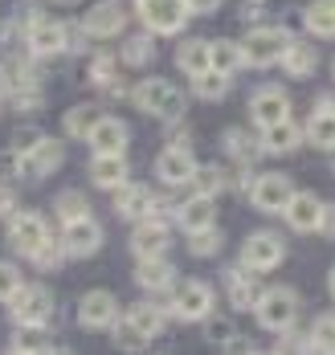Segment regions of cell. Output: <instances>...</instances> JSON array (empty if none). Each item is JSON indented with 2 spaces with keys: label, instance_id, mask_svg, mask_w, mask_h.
Segmentation results:
<instances>
[{
  "label": "cell",
  "instance_id": "obj_4",
  "mask_svg": "<svg viewBox=\"0 0 335 355\" xmlns=\"http://www.w3.org/2000/svg\"><path fill=\"white\" fill-rule=\"evenodd\" d=\"M139 8V21H144V29L155 37H172L180 33L188 25V0H139L135 4Z\"/></svg>",
  "mask_w": 335,
  "mask_h": 355
},
{
  "label": "cell",
  "instance_id": "obj_28",
  "mask_svg": "<svg viewBox=\"0 0 335 355\" xmlns=\"http://www.w3.org/2000/svg\"><path fill=\"white\" fill-rule=\"evenodd\" d=\"M302 21H307V33L315 37H335V0H311L307 4V12H302Z\"/></svg>",
  "mask_w": 335,
  "mask_h": 355
},
{
  "label": "cell",
  "instance_id": "obj_1",
  "mask_svg": "<svg viewBox=\"0 0 335 355\" xmlns=\"http://www.w3.org/2000/svg\"><path fill=\"white\" fill-rule=\"evenodd\" d=\"M254 315H258L261 331L286 335V331H295V319H298V294L291 286H270V290H261Z\"/></svg>",
  "mask_w": 335,
  "mask_h": 355
},
{
  "label": "cell",
  "instance_id": "obj_47",
  "mask_svg": "<svg viewBox=\"0 0 335 355\" xmlns=\"http://www.w3.org/2000/svg\"><path fill=\"white\" fill-rule=\"evenodd\" d=\"M188 8H192V12H217L221 0H188Z\"/></svg>",
  "mask_w": 335,
  "mask_h": 355
},
{
  "label": "cell",
  "instance_id": "obj_5",
  "mask_svg": "<svg viewBox=\"0 0 335 355\" xmlns=\"http://www.w3.org/2000/svg\"><path fill=\"white\" fill-rule=\"evenodd\" d=\"M286 45H291V37L282 33V29H274V25H261V29H250L246 41H241V58H246V66H274V62H282V53H286Z\"/></svg>",
  "mask_w": 335,
  "mask_h": 355
},
{
  "label": "cell",
  "instance_id": "obj_35",
  "mask_svg": "<svg viewBox=\"0 0 335 355\" xmlns=\"http://www.w3.org/2000/svg\"><path fill=\"white\" fill-rule=\"evenodd\" d=\"M209 53H213V70H221V73H233V70H241V66H246V58H241V45H237V41H213V45H209Z\"/></svg>",
  "mask_w": 335,
  "mask_h": 355
},
{
  "label": "cell",
  "instance_id": "obj_11",
  "mask_svg": "<svg viewBox=\"0 0 335 355\" xmlns=\"http://www.w3.org/2000/svg\"><path fill=\"white\" fill-rule=\"evenodd\" d=\"M78 322L86 327V331H107L119 322V298H114L111 290H90V294H82V302H78Z\"/></svg>",
  "mask_w": 335,
  "mask_h": 355
},
{
  "label": "cell",
  "instance_id": "obj_39",
  "mask_svg": "<svg viewBox=\"0 0 335 355\" xmlns=\"http://www.w3.org/2000/svg\"><path fill=\"white\" fill-rule=\"evenodd\" d=\"M225 245V237H221V229L213 225V229H200V233H188V253L192 257H217Z\"/></svg>",
  "mask_w": 335,
  "mask_h": 355
},
{
  "label": "cell",
  "instance_id": "obj_55",
  "mask_svg": "<svg viewBox=\"0 0 335 355\" xmlns=\"http://www.w3.org/2000/svg\"><path fill=\"white\" fill-rule=\"evenodd\" d=\"M332 70H335V66H332Z\"/></svg>",
  "mask_w": 335,
  "mask_h": 355
},
{
  "label": "cell",
  "instance_id": "obj_19",
  "mask_svg": "<svg viewBox=\"0 0 335 355\" xmlns=\"http://www.w3.org/2000/svg\"><path fill=\"white\" fill-rule=\"evenodd\" d=\"M282 216H286V225H291L295 233H319L323 200H319L315 192H295V196H291V205L282 209Z\"/></svg>",
  "mask_w": 335,
  "mask_h": 355
},
{
  "label": "cell",
  "instance_id": "obj_46",
  "mask_svg": "<svg viewBox=\"0 0 335 355\" xmlns=\"http://www.w3.org/2000/svg\"><path fill=\"white\" fill-rule=\"evenodd\" d=\"M12 205H17L12 188H0V216H12Z\"/></svg>",
  "mask_w": 335,
  "mask_h": 355
},
{
  "label": "cell",
  "instance_id": "obj_6",
  "mask_svg": "<svg viewBox=\"0 0 335 355\" xmlns=\"http://www.w3.org/2000/svg\"><path fill=\"white\" fill-rule=\"evenodd\" d=\"M213 286L200 282V278H188V282H180V290L172 294V315L184 322H205L209 315H213Z\"/></svg>",
  "mask_w": 335,
  "mask_h": 355
},
{
  "label": "cell",
  "instance_id": "obj_31",
  "mask_svg": "<svg viewBox=\"0 0 335 355\" xmlns=\"http://www.w3.org/2000/svg\"><path fill=\"white\" fill-rule=\"evenodd\" d=\"M229 73H221V70H205V73H196L192 78V94L196 98H205V103H221L225 94H229Z\"/></svg>",
  "mask_w": 335,
  "mask_h": 355
},
{
  "label": "cell",
  "instance_id": "obj_36",
  "mask_svg": "<svg viewBox=\"0 0 335 355\" xmlns=\"http://www.w3.org/2000/svg\"><path fill=\"white\" fill-rule=\"evenodd\" d=\"M111 331H114V347H119V352H144V347L151 343L148 335H144V331H139L135 322L127 319V315H123V319L114 322Z\"/></svg>",
  "mask_w": 335,
  "mask_h": 355
},
{
  "label": "cell",
  "instance_id": "obj_48",
  "mask_svg": "<svg viewBox=\"0 0 335 355\" xmlns=\"http://www.w3.org/2000/svg\"><path fill=\"white\" fill-rule=\"evenodd\" d=\"M250 352H254V347H250V343H246L241 335H237V339H233V343L225 347V355H250Z\"/></svg>",
  "mask_w": 335,
  "mask_h": 355
},
{
  "label": "cell",
  "instance_id": "obj_13",
  "mask_svg": "<svg viewBox=\"0 0 335 355\" xmlns=\"http://www.w3.org/2000/svg\"><path fill=\"white\" fill-rule=\"evenodd\" d=\"M62 249H66V257H78V261L94 257L103 249V225L94 216L74 220V225H62Z\"/></svg>",
  "mask_w": 335,
  "mask_h": 355
},
{
  "label": "cell",
  "instance_id": "obj_44",
  "mask_svg": "<svg viewBox=\"0 0 335 355\" xmlns=\"http://www.w3.org/2000/svg\"><path fill=\"white\" fill-rule=\"evenodd\" d=\"M12 103H17V110H37L41 107V90L25 78L21 86H17V94H12Z\"/></svg>",
  "mask_w": 335,
  "mask_h": 355
},
{
  "label": "cell",
  "instance_id": "obj_16",
  "mask_svg": "<svg viewBox=\"0 0 335 355\" xmlns=\"http://www.w3.org/2000/svg\"><path fill=\"white\" fill-rule=\"evenodd\" d=\"M196 168H200V164L192 159V147H164L160 159H155V176L164 180V184H172V188L192 184Z\"/></svg>",
  "mask_w": 335,
  "mask_h": 355
},
{
  "label": "cell",
  "instance_id": "obj_50",
  "mask_svg": "<svg viewBox=\"0 0 335 355\" xmlns=\"http://www.w3.org/2000/svg\"><path fill=\"white\" fill-rule=\"evenodd\" d=\"M41 355H74L70 347H49V352H41Z\"/></svg>",
  "mask_w": 335,
  "mask_h": 355
},
{
  "label": "cell",
  "instance_id": "obj_22",
  "mask_svg": "<svg viewBox=\"0 0 335 355\" xmlns=\"http://www.w3.org/2000/svg\"><path fill=\"white\" fill-rule=\"evenodd\" d=\"M176 225L184 229V233H200V229H213L217 225V200L213 196H188L184 205L176 209Z\"/></svg>",
  "mask_w": 335,
  "mask_h": 355
},
{
  "label": "cell",
  "instance_id": "obj_37",
  "mask_svg": "<svg viewBox=\"0 0 335 355\" xmlns=\"http://www.w3.org/2000/svg\"><path fill=\"white\" fill-rule=\"evenodd\" d=\"M311 347H315V355H335V311L315 319V327H311Z\"/></svg>",
  "mask_w": 335,
  "mask_h": 355
},
{
  "label": "cell",
  "instance_id": "obj_7",
  "mask_svg": "<svg viewBox=\"0 0 335 355\" xmlns=\"http://www.w3.org/2000/svg\"><path fill=\"white\" fill-rule=\"evenodd\" d=\"M282 257H286V245H282L278 233H250L246 245H241V266L254 270V274H270V270H278Z\"/></svg>",
  "mask_w": 335,
  "mask_h": 355
},
{
  "label": "cell",
  "instance_id": "obj_40",
  "mask_svg": "<svg viewBox=\"0 0 335 355\" xmlns=\"http://www.w3.org/2000/svg\"><path fill=\"white\" fill-rule=\"evenodd\" d=\"M21 286H25V278H21V270H17L12 261H0V302H12Z\"/></svg>",
  "mask_w": 335,
  "mask_h": 355
},
{
  "label": "cell",
  "instance_id": "obj_53",
  "mask_svg": "<svg viewBox=\"0 0 335 355\" xmlns=\"http://www.w3.org/2000/svg\"><path fill=\"white\" fill-rule=\"evenodd\" d=\"M53 4H74V0H53Z\"/></svg>",
  "mask_w": 335,
  "mask_h": 355
},
{
  "label": "cell",
  "instance_id": "obj_26",
  "mask_svg": "<svg viewBox=\"0 0 335 355\" xmlns=\"http://www.w3.org/2000/svg\"><path fill=\"white\" fill-rule=\"evenodd\" d=\"M90 184L94 188H123L127 184V164H123V155H94V164H90Z\"/></svg>",
  "mask_w": 335,
  "mask_h": 355
},
{
  "label": "cell",
  "instance_id": "obj_8",
  "mask_svg": "<svg viewBox=\"0 0 335 355\" xmlns=\"http://www.w3.org/2000/svg\"><path fill=\"white\" fill-rule=\"evenodd\" d=\"M49 241V225L41 213H12L8 216V245L21 257H33L41 245Z\"/></svg>",
  "mask_w": 335,
  "mask_h": 355
},
{
  "label": "cell",
  "instance_id": "obj_20",
  "mask_svg": "<svg viewBox=\"0 0 335 355\" xmlns=\"http://www.w3.org/2000/svg\"><path fill=\"white\" fill-rule=\"evenodd\" d=\"M302 135L315 143L319 151H335V98L332 94H319V107H315V114L307 119Z\"/></svg>",
  "mask_w": 335,
  "mask_h": 355
},
{
  "label": "cell",
  "instance_id": "obj_3",
  "mask_svg": "<svg viewBox=\"0 0 335 355\" xmlns=\"http://www.w3.org/2000/svg\"><path fill=\"white\" fill-rule=\"evenodd\" d=\"M12 311V327H33V331H45L49 319H53V294L45 286H21L17 298L8 302Z\"/></svg>",
  "mask_w": 335,
  "mask_h": 355
},
{
  "label": "cell",
  "instance_id": "obj_33",
  "mask_svg": "<svg viewBox=\"0 0 335 355\" xmlns=\"http://www.w3.org/2000/svg\"><path fill=\"white\" fill-rule=\"evenodd\" d=\"M155 62V41L148 33H131L123 41V66H151Z\"/></svg>",
  "mask_w": 335,
  "mask_h": 355
},
{
  "label": "cell",
  "instance_id": "obj_54",
  "mask_svg": "<svg viewBox=\"0 0 335 355\" xmlns=\"http://www.w3.org/2000/svg\"><path fill=\"white\" fill-rule=\"evenodd\" d=\"M250 355H274V352H250Z\"/></svg>",
  "mask_w": 335,
  "mask_h": 355
},
{
  "label": "cell",
  "instance_id": "obj_51",
  "mask_svg": "<svg viewBox=\"0 0 335 355\" xmlns=\"http://www.w3.org/2000/svg\"><path fill=\"white\" fill-rule=\"evenodd\" d=\"M4 90H8V73L0 70V98H4Z\"/></svg>",
  "mask_w": 335,
  "mask_h": 355
},
{
  "label": "cell",
  "instance_id": "obj_45",
  "mask_svg": "<svg viewBox=\"0 0 335 355\" xmlns=\"http://www.w3.org/2000/svg\"><path fill=\"white\" fill-rule=\"evenodd\" d=\"M319 233L335 237V205H323V220H319Z\"/></svg>",
  "mask_w": 335,
  "mask_h": 355
},
{
  "label": "cell",
  "instance_id": "obj_27",
  "mask_svg": "<svg viewBox=\"0 0 335 355\" xmlns=\"http://www.w3.org/2000/svg\"><path fill=\"white\" fill-rule=\"evenodd\" d=\"M176 66H180L188 78H196V73L213 70V53H209V41H184V45L176 49Z\"/></svg>",
  "mask_w": 335,
  "mask_h": 355
},
{
  "label": "cell",
  "instance_id": "obj_2",
  "mask_svg": "<svg viewBox=\"0 0 335 355\" xmlns=\"http://www.w3.org/2000/svg\"><path fill=\"white\" fill-rule=\"evenodd\" d=\"M131 103L144 110V114L168 119V123H176V119L184 114V94H180L168 78H148V82H139V86L131 90Z\"/></svg>",
  "mask_w": 335,
  "mask_h": 355
},
{
  "label": "cell",
  "instance_id": "obj_38",
  "mask_svg": "<svg viewBox=\"0 0 335 355\" xmlns=\"http://www.w3.org/2000/svg\"><path fill=\"white\" fill-rule=\"evenodd\" d=\"M225 184H229L225 168L209 164V168H196V176H192V192H196V196H217V192H225Z\"/></svg>",
  "mask_w": 335,
  "mask_h": 355
},
{
  "label": "cell",
  "instance_id": "obj_32",
  "mask_svg": "<svg viewBox=\"0 0 335 355\" xmlns=\"http://www.w3.org/2000/svg\"><path fill=\"white\" fill-rule=\"evenodd\" d=\"M53 213H58V220H62V225H74V220H86V216H90V200H86L78 188H66V192L58 196Z\"/></svg>",
  "mask_w": 335,
  "mask_h": 355
},
{
  "label": "cell",
  "instance_id": "obj_34",
  "mask_svg": "<svg viewBox=\"0 0 335 355\" xmlns=\"http://www.w3.org/2000/svg\"><path fill=\"white\" fill-rule=\"evenodd\" d=\"M103 114L94 107H70L66 110V119H62V127H66V135H74V139H86L90 131H94V123H98Z\"/></svg>",
  "mask_w": 335,
  "mask_h": 355
},
{
  "label": "cell",
  "instance_id": "obj_10",
  "mask_svg": "<svg viewBox=\"0 0 335 355\" xmlns=\"http://www.w3.org/2000/svg\"><path fill=\"white\" fill-rule=\"evenodd\" d=\"M78 29L86 37H98V41L123 33V29H127V4H123V0H98V4L82 17Z\"/></svg>",
  "mask_w": 335,
  "mask_h": 355
},
{
  "label": "cell",
  "instance_id": "obj_18",
  "mask_svg": "<svg viewBox=\"0 0 335 355\" xmlns=\"http://www.w3.org/2000/svg\"><path fill=\"white\" fill-rule=\"evenodd\" d=\"M70 33H74V25H62V21H33V29H29V49L37 53V58H53V53H62L66 45H70Z\"/></svg>",
  "mask_w": 335,
  "mask_h": 355
},
{
  "label": "cell",
  "instance_id": "obj_43",
  "mask_svg": "<svg viewBox=\"0 0 335 355\" xmlns=\"http://www.w3.org/2000/svg\"><path fill=\"white\" fill-rule=\"evenodd\" d=\"M205 335H209L213 347H229V343L237 339V331H233V322L229 319H209V331H205Z\"/></svg>",
  "mask_w": 335,
  "mask_h": 355
},
{
  "label": "cell",
  "instance_id": "obj_9",
  "mask_svg": "<svg viewBox=\"0 0 335 355\" xmlns=\"http://www.w3.org/2000/svg\"><path fill=\"white\" fill-rule=\"evenodd\" d=\"M291 196H295V184L282 172H266V176H258L250 184V205L258 213H282L291 205Z\"/></svg>",
  "mask_w": 335,
  "mask_h": 355
},
{
  "label": "cell",
  "instance_id": "obj_21",
  "mask_svg": "<svg viewBox=\"0 0 335 355\" xmlns=\"http://www.w3.org/2000/svg\"><path fill=\"white\" fill-rule=\"evenodd\" d=\"M225 294H229L233 311H254V306H258V298H261L258 274H254V270H246V266L229 270V274H225Z\"/></svg>",
  "mask_w": 335,
  "mask_h": 355
},
{
  "label": "cell",
  "instance_id": "obj_24",
  "mask_svg": "<svg viewBox=\"0 0 335 355\" xmlns=\"http://www.w3.org/2000/svg\"><path fill=\"white\" fill-rule=\"evenodd\" d=\"M62 164H66V147H62L58 139H41L37 147L25 155V168H29V176H33V180L53 176Z\"/></svg>",
  "mask_w": 335,
  "mask_h": 355
},
{
  "label": "cell",
  "instance_id": "obj_41",
  "mask_svg": "<svg viewBox=\"0 0 335 355\" xmlns=\"http://www.w3.org/2000/svg\"><path fill=\"white\" fill-rule=\"evenodd\" d=\"M62 257H66V249H62V241H53V237H49V241H45V245H41L37 253L29 257V261H33L37 270H58V266H62Z\"/></svg>",
  "mask_w": 335,
  "mask_h": 355
},
{
  "label": "cell",
  "instance_id": "obj_25",
  "mask_svg": "<svg viewBox=\"0 0 335 355\" xmlns=\"http://www.w3.org/2000/svg\"><path fill=\"white\" fill-rule=\"evenodd\" d=\"M302 139H307L302 127H295V123L286 119V123H274V127L261 131V151H270V155H291Z\"/></svg>",
  "mask_w": 335,
  "mask_h": 355
},
{
  "label": "cell",
  "instance_id": "obj_49",
  "mask_svg": "<svg viewBox=\"0 0 335 355\" xmlns=\"http://www.w3.org/2000/svg\"><path fill=\"white\" fill-rule=\"evenodd\" d=\"M4 355H37V352H29V347H21V343H12V347H8Z\"/></svg>",
  "mask_w": 335,
  "mask_h": 355
},
{
  "label": "cell",
  "instance_id": "obj_29",
  "mask_svg": "<svg viewBox=\"0 0 335 355\" xmlns=\"http://www.w3.org/2000/svg\"><path fill=\"white\" fill-rule=\"evenodd\" d=\"M221 147L233 155V164H254V159H258V151H261V139L246 135L241 127H229V131H225V139H221Z\"/></svg>",
  "mask_w": 335,
  "mask_h": 355
},
{
  "label": "cell",
  "instance_id": "obj_30",
  "mask_svg": "<svg viewBox=\"0 0 335 355\" xmlns=\"http://www.w3.org/2000/svg\"><path fill=\"white\" fill-rule=\"evenodd\" d=\"M315 66H319V58H315L311 45H302V41H291V45H286V53H282V70L291 73V78H311Z\"/></svg>",
  "mask_w": 335,
  "mask_h": 355
},
{
  "label": "cell",
  "instance_id": "obj_42",
  "mask_svg": "<svg viewBox=\"0 0 335 355\" xmlns=\"http://www.w3.org/2000/svg\"><path fill=\"white\" fill-rule=\"evenodd\" d=\"M274 355H315V347H311V335H295V331H286V335L278 339Z\"/></svg>",
  "mask_w": 335,
  "mask_h": 355
},
{
  "label": "cell",
  "instance_id": "obj_23",
  "mask_svg": "<svg viewBox=\"0 0 335 355\" xmlns=\"http://www.w3.org/2000/svg\"><path fill=\"white\" fill-rule=\"evenodd\" d=\"M135 286L148 290V294H168V290L176 286L172 261H164V257H144V261L135 266Z\"/></svg>",
  "mask_w": 335,
  "mask_h": 355
},
{
  "label": "cell",
  "instance_id": "obj_17",
  "mask_svg": "<svg viewBox=\"0 0 335 355\" xmlns=\"http://www.w3.org/2000/svg\"><path fill=\"white\" fill-rule=\"evenodd\" d=\"M86 143H90L94 155H123L127 143H131V131H127V123H119V119H111V114H103V119L94 123V131L86 135Z\"/></svg>",
  "mask_w": 335,
  "mask_h": 355
},
{
  "label": "cell",
  "instance_id": "obj_12",
  "mask_svg": "<svg viewBox=\"0 0 335 355\" xmlns=\"http://www.w3.org/2000/svg\"><path fill=\"white\" fill-rule=\"evenodd\" d=\"M250 119L258 123L261 131L274 127V123H286V119H291V94H286L282 86H261V90H254V98H250Z\"/></svg>",
  "mask_w": 335,
  "mask_h": 355
},
{
  "label": "cell",
  "instance_id": "obj_15",
  "mask_svg": "<svg viewBox=\"0 0 335 355\" xmlns=\"http://www.w3.org/2000/svg\"><path fill=\"white\" fill-rule=\"evenodd\" d=\"M172 245V233H168V225L160 220V216H148V220H135V229H131V253L144 261V257H164Z\"/></svg>",
  "mask_w": 335,
  "mask_h": 355
},
{
  "label": "cell",
  "instance_id": "obj_14",
  "mask_svg": "<svg viewBox=\"0 0 335 355\" xmlns=\"http://www.w3.org/2000/svg\"><path fill=\"white\" fill-rule=\"evenodd\" d=\"M155 209H160V196L151 192L148 184H123V188H114V213L127 216V220H148V216H155Z\"/></svg>",
  "mask_w": 335,
  "mask_h": 355
},
{
  "label": "cell",
  "instance_id": "obj_52",
  "mask_svg": "<svg viewBox=\"0 0 335 355\" xmlns=\"http://www.w3.org/2000/svg\"><path fill=\"white\" fill-rule=\"evenodd\" d=\"M327 290H332V298H335V266H332V274H327Z\"/></svg>",
  "mask_w": 335,
  "mask_h": 355
}]
</instances>
